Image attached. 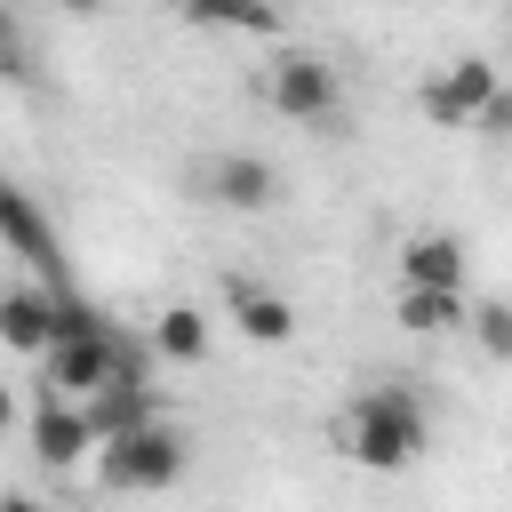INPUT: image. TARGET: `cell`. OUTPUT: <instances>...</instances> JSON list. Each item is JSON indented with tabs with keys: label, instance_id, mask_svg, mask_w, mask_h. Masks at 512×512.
Returning a JSON list of instances; mask_svg holds the SVG:
<instances>
[{
	"label": "cell",
	"instance_id": "17",
	"mask_svg": "<svg viewBox=\"0 0 512 512\" xmlns=\"http://www.w3.org/2000/svg\"><path fill=\"white\" fill-rule=\"evenodd\" d=\"M104 304H88L80 288H56V336H104Z\"/></svg>",
	"mask_w": 512,
	"mask_h": 512
},
{
	"label": "cell",
	"instance_id": "11",
	"mask_svg": "<svg viewBox=\"0 0 512 512\" xmlns=\"http://www.w3.org/2000/svg\"><path fill=\"white\" fill-rule=\"evenodd\" d=\"M392 264H400V280H424V288H464V240H456V232H408Z\"/></svg>",
	"mask_w": 512,
	"mask_h": 512
},
{
	"label": "cell",
	"instance_id": "6",
	"mask_svg": "<svg viewBox=\"0 0 512 512\" xmlns=\"http://www.w3.org/2000/svg\"><path fill=\"white\" fill-rule=\"evenodd\" d=\"M120 376V336L104 328V336H56L48 352H40V384L48 392H72V400H88V392H104Z\"/></svg>",
	"mask_w": 512,
	"mask_h": 512
},
{
	"label": "cell",
	"instance_id": "18",
	"mask_svg": "<svg viewBox=\"0 0 512 512\" xmlns=\"http://www.w3.org/2000/svg\"><path fill=\"white\" fill-rule=\"evenodd\" d=\"M480 136H512V88H496L488 104H480V120H472Z\"/></svg>",
	"mask_w": 512,
	"mask_h": 512
},
{
	"label": "cell",
	"instance_id": "1",
	"mask_svg": "<svg viewBox=\"0 0 512 512\" xmlns=\"http://www.w3.org/2000/svg\"><path fill=\"white\" fill-rule=\"evenodd\" d=\"M424 432H432V416H424V392H416L408 376L360 392V400L336 416V448H344L352 464H368V472L416 464V456H424Z\"/></svg>",
	"mask_w": 512,
	"mask_h": 512
},
{
	"label": "cell",
	"instance_id": "7",
	"mask_svg": "<svg viewBox=\"0 0 512 512\" xmlns=\"http://www.w3.org/2000/svg\"><path fill=\"white\" fill-rule=\"evenodd\" d=\"M496 88H504V80H496V64H488V56H456V64L424 88V120H432V128H472V120H480V104H488Z\"/></svg>",
	"mask_w": 512,
	"mask_h": 512
},
{
	"label": "cell",
	"instance_id": "4",
	"mask_svg": "<svg viewBox=\"0 0 512 512\" xmlns=\"http://www.w3.org/2000/svg\"><path fill=\"white\" fill-rule=\"evenodd\" d=\"M192 192L232 208V216H264V208H280V168L264 152H216L192 168Z\"/></svg>",
	"mask_w": 512,
	"mask_h": 512
},
{
	"label": "cell",
	"instance_id": "5",
	"mask_svg": "<svg viewBox=\"0 0 512 512\" xmlns=\"http://www.w3.org/2000/svg\"><path fill=\"white\" fill-rule=\"evenodd\" d=\"M96 448H104V432H96L88 400H72V392H40V408H32V456H40L48 472H72V464H88Z\"/></svg>",
	"mask_w": 512,
	"mask_h": 512
},
{
	"label": "cell",
	"instance_id": "19",
	"mask_svg": "<svg viewBox=\"0 0 512 512\" xmlns=\"http://www.w3.org/2000/svg\"><path fill=\"white\" fill-rule=\"evenodd\" d=\"M64 8H72V16H96V8H104V0H64Z\"/></svg>",
	"mask_w": 512,
	"mask_h": 512
},
{
	"label": "cell",
	"instance_id": "2",
	"mask_svg": "<svg viewBox=\"0 0 512 512\" xmlns=\"http://www.w3.org/2000/svg\"><path fill=\"white\" fill-rule=\"evenodd\" d=\"M184 464H192V440H184L168 416H152V424H136V432H112V440L96 448V480H104L112 496L176 488V480H184Z\"/></svg>",
	"mask_w": 512,
	"mask_h": 512
},
{
	"label": "cell",
	"instance_id": "13",
	"mask_svg": "<svg viewBox=\"0 0 512 512\" xmlns=\"http://www.w3.org/2000/svg\"><path fill=\"white\" fill-rule=\"evenodd\" d=\"M88 416H96V432L112 440V432H136V424H152V416H160V400H152V384H136V376H112L104 392H88Z\"/></svg>",
	"mask_w": 512,
	"mask_h": 512
},
{
	"label": "cell",
	"instance_id": "16",
	"mask_svg": "<svg viewBox=\"0 0 512 512\" xmlns=\"http://www.w3.org/2000/svg\"><path fill=\"white\" fill-rule=\"evenodd\" d=\"M496 368H512V304H472V328H464Z\"/></svg>",
	"mask_w": 512,
	"mask_h": 512
},
{
	"label": "cell",
	"instance_id": "10",
	"mask_svg": "<svg viewBox=\"0 0 512 512\" xmlns=\"http://www.w3.org/2000/svg\"><path fill=\"white\" fill-rule=\"evenodd\" d=\"M392 320H400V328H416V336H456V328H472V296H464V288H424V280H400Z\"/></svg>",
	"mask_w": 512,
	"mask_h": 512
},
{
	"label": "cell",
	"instance_id": "8",
	"mask_svg": "<svg viewBox=\"0 0 512 512\" xmlns=\"http://www.w3.org/2000/svg\"><path fill=\"white\" fill-rule=\"evenodd\" d=\"M224 312H232V328L248 336V344H288L296 336V304L280 296V288H256V280H224Z\"/></svg>",
	"mask_w": 512,
	"mask_h": 512
},
{
	"label": "cell",
	"instance_id": "9",
	"mask_svg": "<svg viewBox=\"0 0 512 512\" xmlns=\"http://www.w3.org/2000/svg\"><path fill=\"white\" fill-rule=\"evenodd\" d=\"M0 336H8V352L40 360V352L56 344V288H32V280H16V288L0 296Z\"/></svg>",
	"mask_w": 512,
	"mask_h": 512
},
{
	"label": "cell",
	"instance_id": "15",
	"mask_svg": "<svg viewBox=\"0 0 512 512\" xmlns=\"http://www.w3.org/2000/svg\"><path fill=\"white\" fill-rule=\"evenodd\" d=\"M184 16L216 24V32H256V40L280 32V0H184Z\"/></svg>",
	"mask_w": 512,
	"mask_h": 512
},
{
	"label": "cell",
	"instance_id": "12",
	"mask_svg": "<svg viewBox=\"0 0 512 512\" xmlns=\"http://www.w3.org/2000/svg\"><path fill=\"white\" fill-rule=\"evenodd\" d=\"M0 224H8V240H16V256H24L32 272H48L56 288H72V280H64V264H56V240H48L40 208H32V192H0Z\"/></svg>",
	"mask_w": 512,
	"mask_h": 512
},
{
	"label": "cell",
	"instance_id": "3",
	"mask_svg": "<svg viewBox=\"0 0 512 512\" xmlns=\"http://www.w3.org/2000/svg\"><path fill=\"white\" fill-rule=\"evenodd\" d=\"M280 120H336L344 112V80H336V64L328 56H312V48H280L272 64H264V88H256Z\"/></svg>",
	"mask_w": 512,
	"mask_h": 512
},
{
	"label": "cell",
	"instance_id": "14",
	"mask_svg": "<svg viewBox=\"0 0 512 512\" xmlns=\"http://www.w3.org/2000/svg\"><path fill=\"white\" fill-rule=\"evenodd\" d=\"M152 344H160L168 368H200V360H208V312H200V304H168V312L152 320Z\"/></svg>",
	"mask_w": 512,
	"mask_h": 512
}]
</instances>
